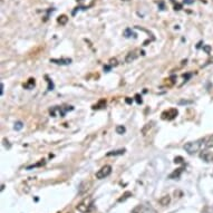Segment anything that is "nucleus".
<instances>
[{
	"instance_id": "1",
	"label": "nucleus",
	"mask_w": 213,
	"mask_h": 213,
	"mask_svg": "<svg viewBox=\"0 0 213 213\" xmlns=\"http://www.w3.org/2000/svg\"><path fill=\"white\" fill-rule=\"evenodd\" d=\"M202 145H203V140H199L195 142H190L184 145V150L186 151L189 154H194V153L199 152L201 150Z\"/></svg>"
},
{
	"instance_id": "2",
	"label": "nucleus",
	"mask_w": 213,
	"mask_h": 213,
	"mask_svg": "<svg viewBox=\"0 0 213 213\" xmlns=\"http://www.w3.org/2000/svg\"><path fill=\"white\" fill-rule=\"evenodd\" d=\"M68 111H73V107L72 106H68L67 108H63L61 106H55L53 109H50V114L53 115L54 117H57V116H65V114L67 113Z\"/></svg>"
},
{
	"instance_id": "3",
	"label": "nucleus",
	"mask_w": 213,
	"mask_h": 213,
	"mask_svg": "<svg viewBox=\"0 0 213 213\" xmlns=\"http://www.w3.org/2000/svg\"><path fill=\"white\" fill-rule=\"evenodd\" d=\"M112 173V166L111 165H104L100 170H98V172L96 173V178L98 180H103V178H107L108 175Z\"/></svg>"
},
{
	"instance_id": "4",
	"label": "nucleus",
	"mask_w": 213,
	"mask_h": 213,
	"mask_svg": "<svg viewBox=\"0 0 213 213\" xmlns=\"http://www.w3.org/2000/svg\"><path fill=\"white\" fill-rule=\"evenodd\" d=\"M178 112L176 108H171V109H169V111H165L162 113V120H167V121H172L174 120L175 117L178 116Z\"/></svg>"
},
{
	"instance_id": "5",
	"label": "nucleus",
	"mask_w": 213,
	"mask_h": 213,
	"mask_svg": "<svg viewBox=\"0 0 213 213\" xmlns=\"http://www.w3.org/2000/svg\"><path fill=\"white\" fill-rule=\"evenodd\" d=\"M140 55H144V51H142L141 49L132 50V51H129V53L126 55L125 61L126 63H132V61H134L135 59L138 58V56Z\"/></svg>"
},
{
	"instance_id": "6",
	"label": "nucleus",
	"mask_w": 213,
	"mask_h": 213,
	"mask_svg": "<svg viewBox=\"0 0 213 213\" xmlns=\"http://www.w3.org/2000/svg\"><path fill=\"white\" fill-rule=\"evenodd\" d=\"M200 158L203 160L204 162L210 163V162L213 161V152H210V151H202L201 154H200Z\"/></svg>"
},
{
	"instance_id": "7",
	"label": "nucleus",
	"mask_w": 213,
	"mask_h": 213,
	"mask_svg": "<svg viewBox=\"0 0 213 213\" xmlns=\"http://www.w3.org/2000/svg\"><path fill=\"white\" fill-rule=\"evenodd\" d=\"M50 63H54L56 65H69L72 63L70 58H61V59H50Z\"/></svg>"
},
{
	"instance_id": "8",
	"label": "nucleus",
	"mask_w": 213,
	"mask_h": 213,
	"mask_svg": "<svg viewBox=\"0 0 213 213\" xmlns=\"http://www.w3.org/2000/svg\"><path fill=\"white\" fill-rule=\"evenodd\" d=\"M203 145H204L205 149H211V147H213V135L203 138Z\"/></svg>"
},
{
	"instance_id": "9",
	"label": "nucleus",
	"mask_w": 213,
	"mask_h": 213,
	"mask_svg": "<svg viewBox=\"0 0 213 213\" xmlns=\"http://www.w3.org/2000/svg\"><path fill=\"white\" fill-rule=\"evenodd\" d=\"M126 152L125 149H122V150H116V151H111L106 154V156H116V155H123L124 153Z\"/></svg>"
},
{
	"instance_id": "10",
	"label": "nucleus",
	"mask_w": 213,
	"mask_h": 213,
	"mask_svg": "<svg viewBox=\"0 0 213 213\" xmlns=\"http://www.w3.org/2000/svg\"><path fill=\"white\" fill-rule=\"evenodd\" d=\"M183 167H180V169H178L176 171H174V172L172 173V174L170 175V178H174V180H176V178H180V175H181V173L183 172Z\"/></svg>"
},
{
	"instance_id": "11",
	"label": "nucleus",
	"mask_w": 213,
	"mask_h": 213,
	"mask_svg": "<svg viewBox=\"0 0 213 213\" xmlns=\"http://www.w3.org/2000/svg\"><path fill=\"white\" fill-rule=\"evenodd\" d=\"M34 86H35V78H29L26 84H23V87L26 89H31Z\"/></svg>"
},
{
	"instance_id": "12",
	"label": "nucleus",
	"mask_w": 213,
	"mask_h": 213,
	"mask_svg": "<svg viewBox=\"0 0 213 213\" xmlns=\"http://www.w3.org/2000/svg\"><path fill=\"white\" fill-rule=\"evenodd\" d=\"M57 21H58V23H60V25H66L68 21V17L66 15H61L57 18Z\"/></svg>"
},
{
	"instance_id": "13",
	"label": "nucleus",
	"mask_w": 213,
	"mask_h": 213,
	"mask_svg": "<svg viewBox=\"0 0 213 213\" xmlns=\"http://www.w3.org/2000/svg\"><path fill=\"white\" fill-rule=\"evenodd\" d=\"M153 124H154V122H151V123H147V124H146L145 127H144V129H142V133H143V135H146V134H147V131L152 129Z\"/></svg>"
},
{
	"instance_id": "14",
	"label": "nucleus",
	"mask_w": 213,
	"mask_h": 213,
	"mask_svg": "<svg viewBox=\"0 0 213 213\" xmlns=\"http://www.w3.org/2000/svg\"><path fill=\"white\" fill-rule=\"evenodd\" d=\"M170 201H171V199H170V196L169 195H165V196H163V198L161 199L160 200V203L162 205H167L170 203Z\"/></svg>"
},
{
	"instance_id": "15",
	"label": "nucleus",
	"mask_w": 213,
	"mask_h": 213,
	"mask_svg": "<svg viewBox=\"0 0 213 213\" xmlns=\"http://www.w3.org/2000/svg\"><path fill=\"white\" fill-rule=\"evenodd\" d=\"M124 36H125L126 38H129V37H136V34H134V32L132 31V29H129V28H127V29H125V31H124Z\"/></svg>"
},
{
	"instance_id": "16",
	"label": "nucleus",
	"mask_w": 213,
	"mask_h": 213,
	"mask_svg": "<svg viewBox=\"0 0 213 213\" xmlns=\"http://www.w3.org/2000/svg\"><path fill=\"white\" fill-rule=\"evenodd\" d=\"M126 132V129L125 127H124V126L123 125H118V126H116V133L117 134H124V133H125Z\"/></svg>"
},
{
	"instance_id": "17",
	"label": "nucleus",
	"mask_w": 213,
	"mask_h": 213,
	"mask_svg": "<svg viewBox=\"0 0 213 213\" xmlns=\"http://www.w3.org/2000/svg\"><path fill=\"white\" fill-rule=\"evenodd\" d=\"M23 122H17L15 124V126H14V129H15L16 131H20V129H23Z\"/></svg>"
},
{
	"instance_id": "18",
	"label": "nucleus",
	"mask_w": 213,
	"mask_h": 213,
	"mask_svg": "<svg viewBox=\"0 0 213 213\" xmlns=\"http://www.w3.org/2000/svg\"><path fill=\"white\" fill-rule=\"evenodd\" d=\"M46 79H47V82H48V91H53L54 89V84L53 82L50 80L49 78H48V76H46Z\"/></svg>"
},
{
	"instance_id": "19",
	"label": "nucleus",
	"mask_w": 213,
	"mask_h": 213,
	"mask_svg": "<svg viewBox=\"0 0 213 213\" xmlns=\"http://www.w3.org/2000/svg\"><path fill=\"white\" fill-rule=\"evenodd\" d=\"M132 213H143V207H141V205H138V207H136L134 210L132 211Z\"/></svg>"
},
{
	"instance_id": "20",
	"label": "nucleus",
	"mask_w": 213,
	"mask_h": 213,
	"mask_svg": "<svg viewBox=\"0 0 213 213\" xmlns=\"http://www.w3.org/2000/svg\"><path fill=\"white\" fill-rule=\"evenodd\" d=\"M135 99H136L137 104H142V103H143V100H142V97H141L140 94H136V95H135Z\"/></svg>"
},
{
	"instance_id": "21",
	"label": "nucleus",
	"mask_w": 213,
	"mask_h": 213,
	"mask_svg": "<svg viewBox=\"0 0 213 213\" xmlns=\"http://www.w3.org/2000/svg\"><path fill=\"white\" fill-rule=\"evenodd\" d=\"M109 66H117V59L116 58H112L111 60H109Z\"/></svg>"
},
{
	"instance_id": "22",
	"label": "nucleus",
	"mask_w": 213,
	"mask_h": 213,
	"mask_svg": "<svg viewBox=\"0 0 213 213\" xmlns=\"http://www.w3.org/2000/svg\"><path fill=\"white\" fill-rule=\"evenodd\" d=\"M129 195H132V194H131V192H126L125 194H124V195H123V198H121L120 200H118V201H120V202L124 201V200H125V199H127V198H129Z\"/></svg>"
},
{
	"instance_id": "23",
	"label": "nucleus",
	"mask_w": 213,
	"mask_h": 213,
	"mask_svg": "<svg viewBox=\"0 0 213 213\" xmlns=\"http://www.w3.org/2000/svg\"><path fill=\"white\" fill-rule=\"evenodd\" d=\"M174 162H175V163H183V158H181V156H178V158H174Z\"/></svg>"
},
{
	"instance_id": "24",
	"label": "nucleus",
	"mask_w": 213,
	"mask_h": 213,
	"mask_svg": "<svg viewBox=\"0 0 213 213\" xmlns=\"http://www.w3.org/2000/svg\"><path fill=\"white\" fill-rule=\"evenodd\" d=\"M181 9H182L181 3H175V5H174V10H181Z\"/></svg>"
},
{
	"instance_id": "25",
	"label": "nucleus",
	"mask_w": 213,
	"mask_h": 213,
	"mask_svg": "<svg viewBox=\"0 0 213 213\" xmlns=\"http://www.w3.org/2000/svg\"><path fill=\"white\" fill-rule=\"evenodd\" d=\"M111 68H112V66H109V65H108V66H104V70H105L106 73H108V72L111 70Z\"/></svg>"
},
{
	"instance_id": "26",
	"label": "nucleus",
	"mask_w": 213,
	"mask_h": 213,
	"mask_svg": "<svg viewBox=\"0 0 213 213\" xmlns=\"http://www.w3.org/2000/svg\"><path fill=\"white\" fill-rule=\"evenodd\" d=\"M125 102L127 103V104H132V102H133V99H132V98H129V97H126Z\"/></svg>"
},
{
	"instance_id": "27",
	"label": "nucleus",
	"mask_w": 213,
	"mask_h": 213,
	"mask_svg": "<svg viewBox=\"0 0 213 213\" xmlns=\"http://www.w3.org/2000/svg\"><path fill=\"white\" fill-rule=\"evenodd\" d=\"M160 6H161V10H164V9H165V7H164V2L163 1H160Z\"/></svg>"
},
{
	"instance_id": "28",
	"label": "nucleus",
	"mask_w": 213,
	"mask_h": 213,
	"mask_svg": "<svg viewBox=\"0 0 213 213\" xmlns=\"http://www.w3.org/2000/svg\"><path fill=\"white\" fill-rule=\"evenodd\" d=\"M203 49H204L205 51H207V53L209 54V53H210V49H211V48H210V46H205L204 48H203Z\"/></svg>"
},
{
	"instance_id": "29",
	"label": "nucleus",
	"mask_w": 213,
	"mask_h": 213,
	"mask_svg": "<svg viewBox=\"0 0 213 213\" xmlns=\"http://www.w3.org/2000/svg\"><path fill=\"white\" fill-rule=\"evenodd\" d=\"M184 2H185V3H189V5H190V3H193V2H194V0H184Z\"/></svg>"
},
{
	"instance_id": "30",
	"label": "nucleus",
	"mask_w": 213,
	"mask_h": 213,
	"mask_svg": "<svg viewBox=\"0 0 213 213\" xmlns=\"http://www.w3.org/2000/svg\"><path fill=\"white\" fill-rule=\"evenodd\" d=\"M0 87H1V91H0V94L2 95V94H3V84H2V83L0 84Z\"/></svg>"
},
{
	"instance_id": "31",
	"label": "nucleus",
	"mask_w": 213,
	"mask_h": 213,
	"mask_svg": "<svg viewBox=\"0 0 213 213\" xmlns=\"http://www.w3.org/2000/svg\"><path fill=\"white\" fill-rule=\"evenodd\" d=\"M77 1H79V2H80V1H83V0H77Z\"/></svg>"
}]
</instances>
